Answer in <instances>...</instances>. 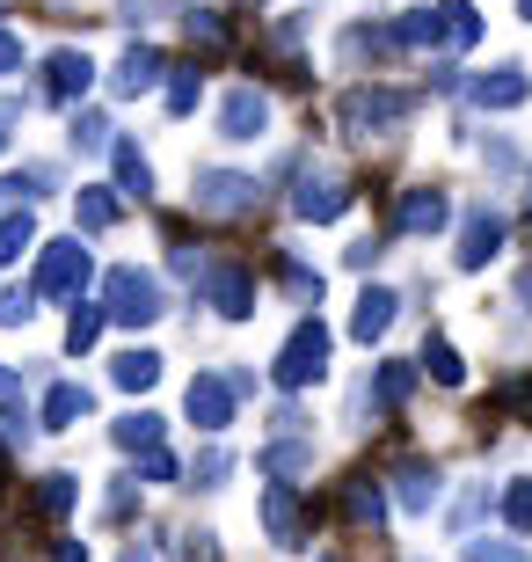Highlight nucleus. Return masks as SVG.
<instances>
[{
  "mask_svg": "<svg viewBox=\"0 0 532 562\" xmlns=\"http://www.w3.org/2000/svg\"><path fill=\"white\" fill-rule=\"evenodd\" d=\"M103 314L124 322V329H146V322H161V278L139 271V263H117L103 278Z\"/></svg>",
  "mask_w": 532,
  "mask_h": 562,
  "instance_id": "nucleus-1",
  "label": "nucleus"
},
{
  "mask_svg": "<svg viewBox=\"0 0 532 562\" xmlns=\"http://www.w3.org/2000/svg\"><path fill=\"white\" fill-rule=\"evenodd\" d=\"M416 117V95L409 88H350L343 95V125L350 139H372V132H394Z\"/></svg>",
  "mask_w": 532,
  "mask_h": 562,
  "instance_id": "nucleus-2",
  "label": "nucleus"
},
{
  "mask_svg": "<svg viewBox=\"0 0 532 562\" xmlns=\"http://www.w3.org/2000/svg\"><path fill=\"white\" fill-rule=\"evenodd\" d=\"M321 373H328V329L307 314V322H299V329L285 336V351H278L270 380H278V387H314Z\"/></svg>",
  "mask_w": 532,
  "mask_h": 562,
  "instance_id": "nucleus-3",
  "label": "nucleus"
},
{
  "mask_svg": "<svg viewBox=\"0 0 532 562\" xmlns=\"http://www.w3.org/2000/svg\"><path fill=\"white\" fill-rule=\"evenodd\" d=\"M88 285V249L81 241H44V256H37V300H73V292Z\"/></svg>",
  "mask_w": 532,
  "mask_h": 562,
  "instance_id": "nucleus-4",
  "label": "nucleus"
},
{
  "mask_svg": "<svg viewBox=\"0 0 532 562\" xmlns=\"http://www.w3.org/2000/svg\"><path fill=\"white\" fill-rule=\"evenodd\" d=\"M197 285H205V300L226 322H248V314H256V271H248V263H205Z\"/></svg>",
  "mask_w": 532,
  "mask_h": 562,
  "instance_id": "nucleus-5",
  "label": "nucleus"
},
{
  "mask_svg": "<svg viewBox=\"0 0 532 562\" xmlns=\"http://www.w3.org/2000/svg\"><path fill=\"white\" fill-rule=\"evenodd\" d=\"M292 212L314 220V227H328V220H343V212H350V183H343V176H328V168H307L299 190H292Z\"/></svg>",
  "mask_w": 532,
  "mask_h": 562,
  "instance_id": "nucleus-6",
  "label": "nucleus"
},
{
  "mask_svg": "<svg viewBox=\"0 0 532 562\" xmlns=\"http://www.w3.org/2000/svg\"><path fill=\"white\" fill-rule=\"evenodd\" d=\"M234 387H226V373H197L190 380V395H183V409H190V424H197V431H226V424H234Z\"/></svg>",
  "mask_w": 532,
  "mask_h": 562,
  "instance_id": "nucleus-7",
  "label": "nucleus"
},
{
  "mask_svg": "<svg viewBox=\"0 0 532 562\" xmlns=\"http://www.w3.org/2000/svg\"><path fill=\"white\" fill-rule=\"evenodd\" d=\"M270 132V95L263 88H234L219 103V139H263Z\"/></svg>",
  "mask_w": 532,
  "mask_h": 562,
  "instance_id": "nucleus-8",
  "label": "nucleus"
},
{
  "mask_svg": "<svg viewBox=\"0 0 532 562\" xmlns=\"http://www.w3.org/2000/svg\"><path fill=\"white\" fill-rule=\"evenodd\" d=\"M248 205H256V176L197 168V212H248Z\"/></svg>",
  "mask_w": 532,
  "mask_h": 562,
  "instance_id": "nucleus-9",
  "label": "nucleus"
},
{
  "mask_svg": "<svg viewBox=\"0 0 532 562\" xmlns=\"http://www.w3.org/2000/svg\"><path fill=\"white\" fill-rule=\"evenodd\" d=\"M161 81H168L161 44H124V59H117V74H110V88H117V95H146V88H161Z\"/></svg>",
  "mask_w": 532,
  "mask_h": 562,
  "instance_id": "nucleus-10",
  "label": "nucleus"
},
{
  "mask_svg": "<svg viewBox=\"0 0 532 562\" xmlns=\"http://www.w3.org/2000/svg\"><path fill=\"white\" fill-rule=\"evenodd\" d=\"M88 81H95L88 52H52L44 59V103H73V95H88Z\"/></svg>",
  "mask_w": 532,
  "mask_h": 562,
  "instance_id": "nucleus-11",
  "label": "nucleus"
},
{
  "mask_svg": "<svg viewBox=\"0 0 532 562\" xmlns=\"http://www.w3.org/2000/svg\"><path fill=\"white\" fill-rule=\"evenodd\" d=\"M445 220H452V198H445V190H430V183L401 190V212H394V227H401V234H438Z\"/></svg>",
  "mask_w": 532,
  "mask_h": 562,
  "instance_id": "nucleus-12",
  "label": "nucleus"
},
{
  "mask_svg": "<svg viewBox=\"0 0 532 562\" xmlns=\"http://www.w3.org/2000/svg\"><path fill=\"white\" fill-rule=\"evenodd\" d=\"M496 249H503V220H496L489 205H474L467 227H460V271H482Z\"/></svg>",
  "mask_w": 532,
  "mask_h": 562,
  "instance_id": "nucleus-13",
  "label": "nucleus"
},
{
  "mask_svg": "<svg viewBox=\"0 0 532 562\" xmlns=\"http://www.w3.org/2000/svg\"><path fill=\"white\" fill-rule=\"evenodd\" d=\"M263 526H270V541H285V548L307 541V519H299V497H292V482H270V490H263Z\"/></svg>",
  "mask_w": 532,
  "mask_h": 562,
  "instance_id": "nucleus-14",
  "label": "nucleus"
},
{
  "mask_svg": "<svg viewBox=\"0 0 532 562\" xmlns=\"http://www.w3.org/2000/svg\"><path fill=\"white\" fill-rule=\"evenodd\" d=\"M394 314H401V300H394L387 285H365L358 292V314H350V336H358V344H380V336L394 329Z\"/></svg>",
  "mask_w": 532,
  "mask_h": 562,
  "instance_id": "nucleus-15",
  "label": "nucleus"
},
{
  "mask_svg": "<svg viewBox=\"0 0 532 562\" xmlns=\"http://www.w3.org/2000/svg\"><path fill=\"white\" fill-rule=\"evenodd\" d=\"M88 409H95V395H88L81 380H59V387H52V395H44L37 424H44V431H73V424H81Z\"/></svg>",
  "mask_w": 532,
  "mask_h": 562,
  "instance_id": "nucleus-16",
  "label": "nucleus"
},
{
  "mask_svg": "<svg viewBox=\"0 0 532 562\" xmlns=\"http://www.w3.org/2000/svg\"><path fill=\"white\" fill-rule=\"evenodd\" d=\"M467 95H474L482 110H518V103L532 95V81H525V66H496V74H482Z\"/></svg>",
  "mask_w": 532,
  "mask_h": 562,
  "instance_id": "nucleus-17",
  "label": "nucleus"
},
{
  "mask_svg": "<svg viewBox=\"0 0 532 562\" xmlns=\"http://www.w3.org/2000/svg\"><path fill=\"white\" fill-rule=\"evenodd\" d=\"M409 387H416V366L409 358H387V366H380V373H372V409H401V402H409Z\"/></svg>",
  "mask_w": 532,
  "mask_h": 562,
  "instance_id": "nucleus-18",
  "label": "nucleus"
},
{
  "mask_svg": "<svg viewBox=\"0 0 532 562\" xmlns=\"http://www.w3.org/2000/svg\"><path fill=\"white\" fill-rule=\"evenodd\" d=\"M161 431H168V424L154 417V409H132V417L110 424V438H117L124 453H154V446H161Z\"/></svg>",
  "mask_w": 532,
  "mask_h": 562,
  "instance_id": "nucleus-19",
  "label": "nucleus"
},
{
  "mask_svg": "<svg viewBox=\"0 0 532 562\" xmlns=\"http://www.w3.org/2000/svg\"><path fill=\"white\" fill-rule=\"evenodd\" d=\"M394 482H401V512H430V504H438V490H445L430 460H409V468H401Z\"/></svg>",
  "mask_w": 532,
  "mask_h": 562,
  "instance_id": "nucleus-20",
  "label": "nucleus"
},
{
  "mask_svg": "<svg viewBox=\"0 0 532 562\" xmlns=\"http://www.w3.org/2000/svg\"><path fill=\"white\" fill-rule=\"evenodd\" d=\"M110 161H117V183L132 190V198H154V168H146V154L132 139H110Z\"/></svg>",
  "mask_w": 532,
  "mask_h": 562,
  "instance_id": "nucleus-21",
  "label": "nucleus"
},
{
  "mask_svg": "<svg viewBox=\"0 0 532 562\" xmlns=\"http://www.w3.org/2000/svg\"><path fill=\"white\" fill-rule=\"evenodd\" d=\"M110 380H117L124 395H146V387L161 380V358H154V351H124L117 366H110Z\"/></svg>",
  "mask_w": 532,
  "mask_h": 562,
  "instance_id": "nucleus-22",
  "label": "nucleus"
},
{
  "mask_svg": "<svg viewBox=\"0 0 532 562\" xmlns=\"http://www.w3.org/2000/svg\"><path fill=\"white\" fill-rule=\"evenodd\" d=\"M0 424H8V438L30 431V395H22V373H15V366H0Z\"/></svg>",
  "mask_w": 532,
  "mask_h": 562,
  "instance_id": "nucleus-23",
  "label": "nucleus"
},
{
  "mask_svg": "<svg viewBox=\"0 0 532 562\" xmlns=\"http://www.w3.org/2000/svg\"><path fill=\"white\" fill-rule=\"evenodd\" d=\"M438 15H445V44L452 52H467L482 37V15H474V0H438Z\"/></svg>",
  "mask_w": 532,
  "mask_h": 562,
  "instance_id": "nucleus-24",
  "label": "nucleus"
},
{
  "mask_svg": "<svg viewBox=\"0 0 532 562\" xmlns=\"http://www.w3.org/2000/svg\"><path fill=\"white\" fill-rule=\"evenodd\" d=\"M423 373L438 380V387H460V380H467V366H460V351H452L445 336H423Z\"/></svg>",
  "mask_w": 532,
  "mask_h": 562,
  "instance_id": "nucleus-25",
  "label": "nucleus"
},
{
  "mask_svg": "<svg viewBox=\"0 0 532 562\" xmlns=\"http://www.w3.org/2000/svg\"><path fill=\"white\" fill-rule=\"evenodd\" d=\"M380 512H387L380 482H365V475H358V482L343 490V519H350V526H380Z\"/></svg>",
  "mask_w": 532,
  "mask_h": 562,
  "instance_id": "nucleus-26",
  "label": "nucleus"
},
{
  "mask_svg": "<svg viewBox=\"0 0 532 562\" xmlns=\"http://www.w3.org/2000/svg\"><path fill=\"white\" fill-rule=\"evenodd\" d=\"M394 37H401V52H416V44H445V15H438V8H416V15L394 22Z\"/></svg>",
  "mask_w": 532,
  "mask_h": 562,
  "instance_id": "nucleus-27",
  "label": "nucleus"
},
{
  "mask_svg": "<svg viewBox=\"0 0 532 562\" xmlns=\"http://www.w3.org/2000/svg\"><path fill=\"white\" fill-rule=\"evenodd\" d=\"M22 249H37V220L30 212H8L0 220V263H22Z\"/></svg>",
  "mask_w": 532,
  "mask_h": 562,
  "instance_id": "nucleus-28",
  "label": "nucleus"
},
{
  "mask_svg": "<svg viewBox=\"0 0 532 562\" xmlns=\"http://www.w3.org/2000/svg\"><path fill=\"white\" fill-rule=\"evenodd\" d=\"M197 95H205V66H176V74H168V110H176V117H190V110H197Z\"/></svg>",
  "mask_w": 532,
  "mask_h": 562,
  "instance_id": "nucleus-29",
  "label": "nucleus"
},
{
  "mask_svg": "<svg viewBox=\"0 0 532 562\" xmlns=\"http://www.w3.org/2000/svg\"><path fill=\"white\" fill-rule=\"evenodd\" d=\"M73 497H81V490H73V475H44L37 482V512H44V519H66V512H73Z\"/></svg>",
  "mask_w": 532,
  "mask_h": 562,
  "instance_id": "nucleus-30",
  "label": "nucleus"
},
{
  "mask_svg": "<svg viewBox=\"0 0 532 562\" xmlns=\"http://www.w3.org/2000/svg\"><path fill=\"white\" fill-rule=\"evenodd\" d=\"M73 146H81V154H103L110 146V117L103 110H73Z\"/></svg>",
  "mask_w": 532,
  "mask_h": 562,
  "instance_id": "nucleus-31",
  "label": "nucleus"
},
{
  "mask_svg": "<svg viewBox=\"0 0 532 562\" xmlns=\"http://www.w3.org/2000/svg\"><path fill=\"white\" fill-rule=\"evenodd\" d=\"M103 322H110L103 307H73V322H66V351H88V344L103 336Z\"/></svg>",
  "mask_w": 532,
  "mask_h": 562,
  "instance_id": "nucleus-32",
  "label": "nucleus"
},
{
  "mask_svg": "<svg viewBox=\"0 0 532 562\" xmlns=\"http://www.w3.org/2000/svg\"><path fill=\"white\" fill-rule=\"evenodd\" d=\"M81 227H88V234L117 227V198H110V190H81Z\"/></svg>",
  "mask_w": 532,
  "mask_h": 562,
  "instance_id": "nucleus-33",
  "label": "nucleus"
},
{
  "mask_svg": "<svg viewBox=\"0 0 532 562\" xmlns=\"http://www.w3.org/2000/svg\"><path fill=\"white\" fill-rule=\"evenodd\" d=\"M503 526H511V533H532V482H511V490H503Z\"/></svg>",
  "mask_w": 532,
  "mask_h": 562,
  "instance_id": "nucleus-34",
  "label": "nucleus"
},
{
  "mask_svg": "<svg viewBox=\"0 0 532 562\" xmlns=\"http://www.w3.org/2000/svg\"><path fill=\"white\" fill-rule=\"evenodd\" d=\"M226 475H234V453H226V446H205L197 468H190V482H205V490H212V482H226Z\"/></svg>",
  "mask_w": 532,
  "mask_h": 562,
  "instance_id": "nucleus-35",
  "label": "nucleus"
},
{
  "mask_svg": "<svg viewBox=\"0 0 532 562\" xmlns=\"http://www.w3.org/2000/svg\"><path fill=\"white\" fill-rule=\"evenodd\" d=\"M190 37H197V44H226V15H219V8H190Z\"/></svg>",
  "mask_w": 532,
  "mask_h": 562,
  "instance_id": "nucleus-36",
  "label": "nucleus"
},
{
  "mask_svg": "<svg viewBox=\"0 0 532 562\" xmlns=\"http://www.w3.org/2000/svg\"><path fill=\"white\" fill-rule=\"evenodd\" d=\"M263 468H270V475H299V468H314V453H307V446H270Z\"/></svg>",
  "mask_w": 532,
  "mask_h": 562,
  "instance_id": "nucleus-37",
  "label": "nucleus"
},
{
  "mask_svg": "<svg viewBox=\"0 0 532 562\" xmlns=\"http://www.w3.org/2000/svg\"><path fill=\"white\" fill-rule=\"evenodd\" d=\"M467 562H532L518 541H467Z\"/></svg>",
  "mask_w": 532,
  "mask_h": 562,
  "instance_id": "nucleus-38",
  "label": "nucleus"
},
{
  "mask_svg": "<svg viewBox=\"0 0 532 562\" xmlns=\"http://www.w3.org/2000/svg\"><path fill=\"white\" fill-rule=\"evenodd\" d=\"M132 482H176V453H161V446H154V453L139 460V475Z\"/></svg>",
  "mask_w": 532,
  "mask_h": 562,
  "instance_id": "nucleus-39",
  "label": "nucleus"
},
{
  "mask_svg": "<svg viewBox=\"0 0 532 562\" xmlns=\"http://www.w3.org/2000/svg\"><path fill=\"white\" fill-rule=\"evenodd\" d=\"M482 504H489V490H467V497H460V512H452V526H474V519H482Z\"/></svg>",
  "mask_w": 532,
  "mask_h": 562,
  "instance_id": "nucleus-40",
  "label": "nucleus"
},
{
  "mask_svg": "<svg viewBox=\"0 0 532 562\" xmlns=\"http://www.w3.org/2000/svg\"><path fill=\"white\" fill-rule=\"evenodd\" d=\"M15 66H22V37H15V30H0V74H15Z\"/></svg>",
  "mask_w": 532,
  "mask_h": 562,
  "instance_id": "nucleus-41",
  "label": "nucleus"
},
{
  "mask_svg": "<svg viewBox=\"0 0 532 562\" xmlns=\"http://www.w3.org/2000/svg\"><path fill=\"white\" fill-rule=\"evenodd\" d=\"M8 125H15V103H0V154H8Z\"/></svg>",
  "mask_w": 532,
  "mask_h": 562,
  "instance_id": "nucleus-42",
  "label": "nucleus"
},
{
  "mask_svg": "<svg viewBox=\"0 0 532 562\" xmlns=\"http://www.w3.org/2000/svg\"><path fill=\"white\" fill-rule=\"evenodd\" d=\"M518 300H525V307H532V271H525V278H518Z\"/></svg>",
  "mask_w": 532,
  "mask_h": 562,
  "instance_id": "nucleus-43",
  "label": "nucleus"
},
{
  "mask_svg": "<svg viewBox=\"0 0 532 562\" xmlns=\"http://www.w3.org/2000/svg\"><path fill=\"white\" fill-rule=\"evenodd\" d=\"M117 562H154V555H146V548H124V555Z\"/></svg>",
  "mask_w": 532,
  "mask_h": 562,
  "instance_id": "nucleus-44",
  "label": "nucleus"
},
{
  "mask_svg": "<svg viewBox=\"0 0 532 562\" xmlns=\"http://www.w3.org/2000/svg\"><path fill=\"white\" fill-rule=\"evenodd\" d=\"M518 15H525V22H532V0H518Z\"/></svg>",
  "mask_w": 532,
  "mask_h": 562,
  "instance_id": "nucleus-45",
  "label": "nucleus"
}]
</instances>
